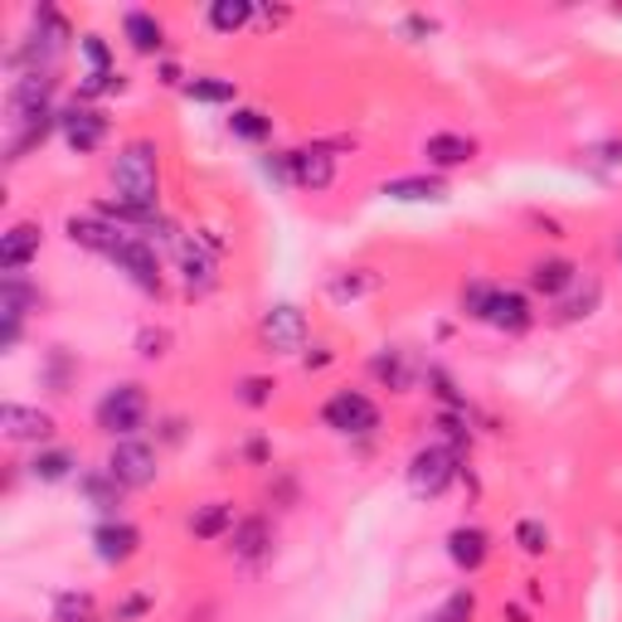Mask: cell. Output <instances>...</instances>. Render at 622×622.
Here are the masks:
<instances>
[{"mask_svg":"<svg viewBox=\"0 0 622 622\" xmlns=\"http://www.w3.org/2000/svg\"><path fill=\"white\" fill-rule=\"evenodd\" d=\"M112 190L117 205L137 209V215H151L156 195H161V170H156V147L151 141H131L122 156L112 161Z\"/></svg>","mask_w":622,"mask_h":622,"instance_id":"obj_1","label":"cell"},{"mask_svg":"<svg viewBox=\"0 0 622 622\" xmlns=\"http://www.w3.org/2000/svg\"><path fill=\"white\" fill-rule=\"evenodd\" d=\"M147 423V394H141V385H117L102 394L98 404V428L112 433V438H131V433Z\"/></svg>","mask_w":622,"mask_h":622,"instance_id":"obj_2","label":"cell"},{"mask_svg":"<svg viewBox=\"0 0 622 622\" xmlns=\"http://www.w3.org/2000/svg\"><path fill=\"white\" fill-rule=\"evenodd\" d=\"M457 476V453L453 447H418L414 462H408V492L414 496H443Z\"/></svg>","mask_w":622,"mask_h":622,"instance_id":"obj_3","label":"cell"},{"mask_svg":"<svg viewBox=\"0 0 622 622\" xmlns=\"http://www.w3.org/2000/svg\"><path fill=\"white\" fill-rule=\"evenodd\" d=\"M322 418H326V428L346 433V438H369V433L379 428V408L369 404L361 389H340L336 399H326Z\"/></svg>","mask_w":622,"mask_h":622,"instance_id":"obj_4","label":"cell"},{"mask_svg":"<svg viewBox=\"0 0 622 622\" xmlns=\"http://www.w3.org/2000/svg\"><path fill=\"white\" fill-rule=\"evenodd\" d=\"M108 258L117 263V273H127L131 283L141 287V293H161V268H156V254H151V244H147V238L127 234Z\"/></svg>","mask_w":622,"mask_h":622,"instance_id":"obj_5","label":"cell"},{"mask_svg":"<svg viewBox=\"0 0 622 622\" xmlns=\"http://www.w3.org/2000/svg\"><path fill=\"white\" fill-rule=\"evenodd\" d=\"M258 336L273 355H297L302 346H307V316H302L297 307H273L268 316H263Z\"/></svg>","mask_w":622,"mask_h":622,"instance_id":"obj_6","label":"cell"},{"mask_svg":"<svg viewBox=\"0 0 622 622\" xmlns=\"http://www.w3.org/2000/svg\"><path fill=\"white\" fill-rule=\"evenodd\" d=\"M108 472L117 476L122 486H151L156 482V453L147 443H131V438H122L108 453Z\"/></svg>","mask_w":622,"mask_h":622,"instance_id":"obj_7","label":"cell"},{"mask_svg":"<svg viewBox=\"0 0 622 622\" xmlns=\"http://www.w3.org/2000/svg\"><path fill=\"white\" fill-rule=\"evenodd\" d=\"M0 433H6L10 443H49V433H55V418H49L45 408L6 404V408H0Z\"/></svg>","mask_w":622,"mask_h":622,"instance_id":"obj_8","label":"cell"},{"mask_svg":"<svg viewBox=\"0 0 622 622\" xmlns=\"http://www.w3.org/2000/svg\"><path fill=\"white\" fill-rule=\"evenodd\" d=\"M137 545H141V531L127 521H102L98 531H92V550H98L102 564H127L131 554H137Z\"/></svg>","mask_w":622,"mask_h":622,"instance_id":"obj_9","label":"cell"},{"mask_svg":"<svg viewBox=\"0 0 622 622\" xmlns=\"http://www.w3.org/2000/svg\"><path fill=\"white\" fill-rule=\"evenodd\" d=\"M59 131H63V141L83 156V151H98L102 147V137H108V122H102L92 108H69L59 117Z\"/></svg>","mask_w":622,"mask_h":622,"instance_id":"obj_10","label":"cell"},{"mask_svg":"<svg viewBox=\"0 0 622 622\" xmlns=\"http://www.w3.org/2000/svg\"><path fill=\"white\" fill-rule=\"evenodd\" d=\"M287 161H293V185H302V190H326V185L336 180V161H330L322 147L287 151Z\"/></svg>","mask_w":622,"mask_h":622,"instance_id":"obj_11","label":"cell"},{"mask_svg":"<svg viewBox=\"0 0 622 622\" xmlns=\"http://www.w3.org/2000/svg\"><path fill=\"white\" fill-rule=\"evenodd\" d=\"M39 224H16L6 238H0V268L6 273H20V268H30V263L39 258Z\"/></svg>","mask_w":622,"mask_h":622,"instance_id":"obj_12","label":"cell"},{"mask_svg":"<svg viewBox=\"0 0 622 622\" xmlns=\"http://www.w3.org/2000/svg\"><path fill=\"white\" fill-rule=\"evenodd\" d=\"M69 238L73 244H83V248H98V254H112L117 244L127 238V229H117V224L108 215H98V219H69Z\"/></svg>","mask_w":622,"mask_h":622,"instance_id":"obj_13","label":"cell"},{"mask_svg":"<svg viewBox=\"0 0 622 622\" xmlns=\"http://www.w3.org/2000/svg\"><path fill=\"white\" fill-rule=\"evenodd\" d=\"M447 554H453L457 569H482L486 554H492V540H486V531H476V525H457L453 535H447Z\"/></svg>","mask_w":622,"mask_h":622,"instance_id":"obj_14","label":"cell"},{"mask_svg":"<svg viewBox=\"0 0 622 622\" xmlns=\"http://www.w3.org/2000/svg\"><path fill=\"white\" fill-rule=\"evenodd\" d=\"M482 322H492L496 330H525L531 326V302H525L521 293H496L492 287V302H486Z\"/></svg>","mask_w":622,"mask_h":622,"instance_id":"obj_15","label":"cell"},{"mask_svg":"<svg viewBox=\"0 0 622 622\" xmlns=\"http://www.w3.org/2000/svg\"><path fill=\"white\" fill-rule=\"evenodd\" d=\"M379 195H389V200H404V205H438L443 195H447V185L438 176H399V180H385V190Z\"/></svg>","mask_w":622,"mask_h":622,"instance_id":"obj_16","label":"cell"},{"mask_svg":"<svg viewBox=\"0 0 622 622\" xmlns=\"http://www.w3.org/2000/svg\"><path fill=\"white\" fill-rule=\"evenodd\" d=\"M574 283H579V273H574V263L569 258H545V263H535L531 268V287L535 293H545V297H560Z\"/></svg>","mask_w":622,"mask_h":622,"instance_id":"obj_17","label":"cell"},{"mask_svg":"<svg viewBox=\"0 0 622 622\" xmlns=\"http://www.w3.org/2000/svg\"><path fill=\"white\" fill-rule=\"evenodd\" d=\"M423 156H428L433 166H467L472 156H476V147H472V137H457V131H438V137H428Z\"/></svg>","mask_w":622,"mask_h":622,"instance_id":"obj_18","label":"cell"},{"mask_svg":"<svg viewBox=\"0 0 622 622\" xmlns=\"http://www.w3.org/2000/svg\"><path fill=\"white\" fill-rule=\"evenodd\" d=\"M224 531H234V506L229 501H209V506H200L190 515V535L195 540H219Z\"/></svg>","mask_w":622,"mask_h":622,"instance_id":"obj_19","label":"cell"},{"mask_svg":"<svg viewBox=\"0 0 622 622\" xmlns=\"http://www.w3.org/2000/svg\"><path fill=\"white\" fill-rule=\"evenodd\" d=\"M122 30H127L137 55H156V49H161V20L147 16V10H131V16L122 20Z\"/></svg>","mask_w":622,"mask_h":622,"instance_id":"obj_20","label":"cell"},{"mask_svg":"<svg viewBox=\"0 0 622 622\" xmlns=\"http://www.w3.org/2000/svg\"><path fill=\"white\" fill-rule=\"evenodd\" d=\"M248 20H254V6H248V0H215V6H209V24H215L219 34L244 30Z\"/></svg>","mask_w":622,"mask_h":622,"instance_id":"obj_21","label":"cell"},{"mask_svg":"<svg viewBox=\"0 0 622 622\" xmlns=\"http://www.w3.org/2000/svg\"><path fill=\"white\" fill-rule=\"evenodd\" d=\"M229 131H234L238 141H268L273 137V117L258 112V108H238L229 117Z\"/></svg>","mask_w":622,"mask_h":622,"instance_id":"obj_22","label":"cell"},{"mask_svg":"<svg viewBox=\"0 0 622 622\" xmlns=\"http://www.w3.org/2000/svg\"><path fill=\"white\" fill-rule=\"evenodd\" d=\"M69 472H73V453H69V447H49V453H39L30 462V476H39V482H63Z\"/></svg>","mask_w":622,"mask_h":622,"instance_id":"obj_23","label":"cell"},{"mask_svg":"<svg viewBox=\"0 0 622 622\" xmlns=\"http://www.w3.org/2000/svg\"><path fill=\"white\" fill-rule=\"evenodd\" d=\"M180 268H185V283H209L215 277V263H209V248L195 238V244H185V254H180Z\"/></svg>","mask_w":622,"mask_h":622,"instance_id":"obj_24","label":"cell"},{"mask_svg":"<svg viewBox=\"0 0 622 622\" xmlns=\"http://www.w3.org/2000/svg\"><path fill=\"white\" fill-rule=\"evenodd\" d=\"M375 287H379V277L375 273H365V268H355V273H340L336 277V283H330V297H336V302H355V297H365V293H375Z\"/></svg>","mask_w":622,"mask_h":622,"instance_id":"obj_25","label":"cell"},{"mask_svg":"<svg viewBox=\"0 0 622 622\" xmlns=\"http://www.w3.org/2000/svg\"><path fill=\"white\" fill-rule=\"evenodd\" d=\"M83 492H88V501L98 511H112L117 496H122V482H117L112 472H98V476H83Z\"/></svg>","mask_w":622,"mask_h":622,"instance_id":"obj_26","label":"cell"},{"mask_svg":"<svg viewBox=\"0 0 622 622\" xmlns=\"http://www.w3.org/2000/svg\"><path fill=\"white\" fill-rule=\"evenodd\" d=\"M234 550L244 554V560H258V554L268 550V525H263V521H244V525H234Z\"/></svg>","mask_w":622,"mask_h":622,"instance_id":"obj_27","label":"cell"},{"mask_svg":"<svg viewBox=\"0 0 622 622\" xmlns=\"http://www.w3.org/2000/svg\"><path fill=\"white\" fill-rule=\"evenodd\" d=\"M185 92H190L195 102H234V83H229V78H190Z\"/></svg>","mask_w":622,"mask_h":622,"instance_id":"obj_28","label":"cell"},{"mask_svg":"<svg viewBox=\"0 0 622 622\" xmlns=\"http://www.w3.org/2000/svg\"><path fill=\"white\" fill-rule=\"evenodd\" d=\"M55 622H92V599L88 593H63L55 603Z\"/></svg>","mask_w":622,"mask_h":622,"instance_id":"obj_29","label":"cell"},{"mask_svg":"<svg viewBox=\"0 0 622 622\" xmlns=\"http://www.w3.org/2000/svg\"><path fill=\"white\" fill-rule=\"evenodd\" d=\"M515 545H521L525 554H545V550H550L545 521H521V525H515Z\"/></svg>","mask_w":622,"mask_h":622,"instance_id":"obj_30","label":"cell"},{"mask_svg":"<svg viewBox=\"0 0 622 622\" xmlns=\"http://www.w3.org/2000/svg\"><path fill=\"white\" fill-rule=\"evenodd\" d=\"M472 608H476V603H472V593L462 589V593H453V599H447L428 622H472Z\"/></svg>","mask_w":622,"mask_h":622,"instance_id":"obj_31","label":"cell"},{"mask_svg":"<svg viewBox=\"0 0 622 622\" xmlns=\"http://www.w3.org/2000/svg\"><path fill=\"white\" fill-rule=\"evenodd\" d=\"M78 49H83V59L92 63V73H112V55H108V45H102L98 34H83L78 39Z\"/></svg>","mask_w":622,"mask_h":622,"instance_id":"obj_32","label":"cell"},{"mask_svg":"<svg viewBox=\"0 0 622 622\" xmlns=\"http://www.w3.org/2000/svg\"><path fill=\"white\" fill-rule=\"evenodd\" d=\"M593 307H599V283H589V293H584V297H579V293L569 297L564 307H560V316H564V322H574V316H589Z\"/></svg>","mask_w":622,"mask_h":622,"instance_id":"obj_33","label":"cell"},{"mask_svg":"<svg viewBox=\"0 0 622 622\" xmlns=\"http://www.w3.org/2000/svg\"><path fill=\"white\" fill-rule=\"evenodd\" d=\"M486 302H492V287H482V283H472L467 293H462V307H467V312L476 316V322L486 316Z\"/></svg>","mask_w":622,"mask_h":622,"instance_id":"obj_34","label":"cell"},{"mask_svg":"<svg viewBox=\"0 0 622 622\" xmlns=\"http://www.w3.org/2000/svg\"><path fill=\"white\" fill-rule=\"evenodd\" d=\"M268 389H273V385H268V379H244V389H238V399H244V404H254V408H258V404H268Z\"/></svg>","mask_w":622,"mask_h":622,"instance_id":"obj_35","label":"cell"},{"mask_svg":"<svg viewBox=\"0 0 622 622\" xmlns=\"http://www.w3.org/2000/svg\"><path fill=\"white\" fill-rule=\"evenodd\" d=\"M166 346H170L166 330H141V355H166Z\"/></svg>","mask_w":622,"mask_h":622,"instance_id":"obj_36","label":"cell"},{"mask_svg":"<svg viewBox=\"0 0 622 622\" xmlns=\"http://www.w3.org/2000/svg\"><path fill=\"white\" fill-rule=\"evenodd\" d=\"M147 608H151V599H147V593H137V599H127L122 608H117V622H131V618H141V613H147Z\"/></svg>","mask_w":622,"mask_h":622,"instance_id":"obj_37","label":"cell"},{"mask_svg":"<svg viewBox=\"0 0 622 622\" xmlns=\"http://www.w3.org/2000/svg\"><path fill=\"white\" fill-rule=\"evenodd\" d=\"M63 379H69V355L55 351V365H49V385L63 389Z\"/></svg>","mask_w":622,"mask_h":622,"instance_id":"obj_38","label":"cell"},{"mask_svg":"<svg viewBox=\"0 0 622 622\" xmlns=\"http://www.w3.org/2000/svg\"><path fill=\"white\" fill-rule=\"evenodd\" d=\"M618 254H622V248H618Z\"/></svg>","mask_w":622,"mask_h":622,"instance_id":"obj_39","label":"cell"}]
</instances>
